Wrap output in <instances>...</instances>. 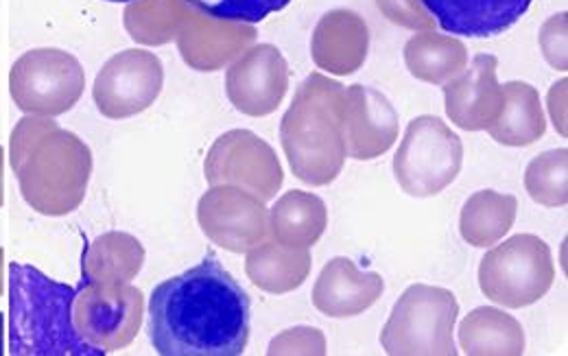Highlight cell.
I'll list each match as a JSON object with an SVG mask.
<instances>
[{
  "instance_id": "1",
  "label": "cell",
  "mask_w": 568,
  "mask_h": 356,
  "mask_svg": "<svg viewBox=\"0 0 568 356\" xmlns=\"http://www.w3.org/2000/svg\"><path fill=\"white\" fill-rule=\"evenodd\" d=\"M252 299L209 254L149 297V339L162 356H239L250 344Z\"/></svg>"
},
{
  "instance_id": "2",
  "label": "cell",
  "mask_w": 568,
  "mask_h": 356,
  "mask_svg": "<svg viewBox=\"0 0 568 356\" xmlns=\"http://www.w3.org/2000/svg\"><path fill=\"white\" fill-rule=\"evenodd\" d=\"M9 164L22 200L44 216H67L85 197L92 151L49 116L20 119L9 139Z\"/></svg>"
},
{
  "instance_id": "3",
  "label": "cell",
  "mask_w": 568,
  "mask_h": 356,
  "mask_svg": "<svg viewBox=\"0 0 568 356\" xmlns=\"http://www.w3.org/2000/svg\"><path fill=\"white\" fill-rule=\"evenodd\" d=\"M346 85L311 72L295 90L281 121V141L291 173L306 186H328L344 171Z\"/></svg>"
},
{
  "instance_id": "4",
  "label": "cell",
  "mask_w": 568,
  "mask_h": 356,
  "mask_svg": "<svg viewBox=\"0 0 568 356\" xmlns=\"http://www.w3.org/2000/svg\"><path fill=\"white\" fill-rule=\"evenodd\" d=\"M77 288L22 263L9 265V353L13 356H103L72 322Z\"/></svg>"
},
{
  "instance_id": "5",
  "label": "cell",
  "mask_w": 568,
  "mask_h": 356,
  "mask_svg": "<svg viewBox=\"0 0 568 356\" xmlns=\"http://www.w3.org/2000/svg\"><path fill=\"white\" fill-rule=\"evenodd\" d=\"M459 302L453 291L412 285L394 304L381 330V346L389 356H457L455 322Z\"/></svg>"
},
{
  "instance_id": "6",
  "label": "cell",
  "mask_w": 568,
  "mask_h": 356,
  "mask_svg": "<svg viewBox=\"0 0 568 356\" xmlns=\"http://www.w3.org/2000/svg\"><path fill=\"white\" fill-rule=\"evenodd\" d=\"M551 247L536 234H514L495 245L479 265V288L505 308L540 302L554 286Z\"/></svg>"
},
{
  "instance_id": "7",
  "label": "cell",
  "mask_w": 568,
  "mask_h": 356,
  "mask_svg": "<svg viewBox=\"0 0 568 356\" xmlns=\"http://www.w3.org/2000/svg\"><path fill=\"white\" fill-rule=\"evenodd\" d=\"M464 164L462 139L433 114H423L407 125L405 139L394 155V177L409 197H435L446 191Z\"/></svg>"
},
{
  "instance_id": "8",
  "label": "cell",
  "mask_w": 568,
  "mask_h": 356,
  "mask_svg": "<svg viewBox=\"0 0 568 356\" xmlns=\"http://www.w3.org/2000/svg\"><path fill=\"white\" fill-rule=\"evenodd\" d=\"M144 315L141 288L123 281H81L72 304L77 333L105 355L123 350L139 337Z\"/></svg>"
},
{
  "instance_id": "9",
  "label": "cell",
  "mask_w": 568,
  "mask_h": 356,
  "mask_svg": "<svg viewBox=\"0 0 568 356\" xmlns=\"http://www.w3.org/2000/svg\"><path fill=\"white\" fill-rule=\"evenodd\" d=\"M85 72L62 49H33L16 60L9 72V92L20 112L31 116H62L79 103Z\"/></svg>"
},
{
  "instance_id": "10",
  "label": "cell",
  "mask_w": 568,
  "mask_h": 356,
  "mask_svg": "<svg viewBox=\"0 0 568 356\" xmlns=\"http://www.w3.org/2000/svg\"><path fill=\"white\" fill-rule=\"evenodd\" d=\"M204 177L209 186H239L263 202L274 200L284 184L278 153L250 130H230L214 141L204 162Z\"/></svg>"
},
{
  "instance_id": "11",
  "label": "cell",
  "mask_w": 568,
  "mask_h": 356,
  "mask_svg": "<svg viewBox=\"0 0 568 356\" xmlns=\"http://www.w3.org/2000/svg\"><path fill=\"white\" fill-rule=\"evenodd\" d=\"M162 88V60L142 49H128L101 67L92 85V101L101 116L123 121L149 110Z\"/></svg>"
},
{
  "instance_id": "12",
  "label": "cell",
  "mask_w": 568,
  "mask_h": 356,
  "mask_svg": "<svg viewBox=\"0 0 568 356\" xmlns=\"http://www.w3.org/2000/svg\"><path fill=\"white\" fill-rule=\"evenodd\" d=\"M197 221L214 245L232 254H245L270 236L265 202L239 186H211L197 204Z\"/></svg>"
},
{
  "instance_id": "13",
  "label": "cell",
  "mask_w": 568,
  "mask_h": 356,
  "mask_svg": "<svg viewBox=\"0 0 568 356\" xmlns=\"http://www.w3.org/2000/svg\"><path fill=\"white\" fill-rule=\"evenodd\" d=\"M288 90V64L274 44H256L225 71V94L245 116L263 119L283 105Z\"/></svg>"
},
{
  "instance_id": "14",
  "label": "cell",
  "mask_w": 568,
  "mask_h": 356,
  "mask_svg": "<svg viewBox=\"0 0 568 356\" xmlns=\"http://www.w3.org/2000/svg\"><path fill=\"white\" fill-rule=\"evenodd\" d=\"M498 60L481 53L457 77L444 83V110L455 128L486 132L500 114L503 85L498 83Z\"/></svg>"
},
{
  "instance_id": "15",
  "label": "cell",
  "mask_w": 568,
  "mask_h": 356,
  "mask_svg": "<svg viewBox=\"0 0 568 356\" xmlns=\"http://www.w3.org/2000/svg\"><path fill=\"white\" fill-rule=\"evenodd\" d=\"M344 132L348 157L376 160L398 141V112L381 90L355 83L344 96Z\"/></svg>"
},
{
  "instance_id": "16",
  "label": "cell",
  "mask_w": 568,
  "mask_h": 356,
  "mask_svg": "<svg viewBox=\"0 0 568 356\" xmlns=\"http://www.w3.org/2000/svg\"><path fill=\"white\" fill-rule=\"evenodd\" d=\"M256 27L202 16L191 9L175 38L189 69L214 72L225 69L256 42Z\"/></svg>"
},
{
  "instance_id": "17",
  "label": "cell",
  "mask_w": 568,
  "mask_h": 356,
  "mask_svg": "<svg viewBox=\"0 0 568 356\" xmlns=\"http://www.w3.org/2000/svg\"><path fill=\"white\" fill-rule=\"evenodd\" d=\"M369 53V29L353 9L326 11L311 35V60L333 77H351L363 69Z\"/></svg>"
},
{
  "instance_id": "18",
  "label": "cell",
  "mask_w": 568,
  "mask_h": 356,
  "mask_svg": "<svg viewBox=\"0 0 568 356\" xmlns=\"http://www.w3.org/2000/svg\"><path fill=\"white\" fill-rule=\"evenodd\" d=\"M385 291V281L376 272H361L346 256L324 265L313 286V306L333 319H348L372 308Z\"/></svg>"
},
{
  "instance_id": "19",
  "label": "cell",
  "mask_w": 568,
  "mask_h": 356,
  "mask_svg": "<svg viewBox=\"0 0 568 356\" xmlns=\"http://www.w3.org/2000/svg\"><path fill=\"white\" fill-rule=\"evenodd\" d=\"M534 0H423L442 31L466 38H497L511 29Z\"/></svg>"
},
{
  "instance_id": "20",
  "label": "cell",
  "mask_w": 568,
  "mask_h": 356,
  "mask_svg": "<svg viewBox=\"0 0 568 356\" xmlns=\"http://www.w3.org/2000/svg\"><path fill=\"white\" fill-rule=\"evenodd\" d=\"M245 254V274L250 283L272 295L300 288L306 283L313 265L308 247H286L276 241H263Z\"/></svg>"
},
{
  "instance_id": "21",
  "label": "cell",
  "mask_w": 568,
  "mask_h": 356,
  "mask_svg": "<svg viewBox=\"0 0 568 356\" xmlns=\"http://www.w3.org/2000/svg\"><path fill=\"white\" fill-rule=\"evenodd\" d=\"M486 132L505 146L538 143L547 132V116L538 90L525 81H507L503 85L500 114Z\"/></svg>"
},
{
  "instance_id": "22",
  "label": "cell",
  "mask_w": 568,
  "mask_h": 356,
  "mask_svg": "<svg viewBox=\"0 0 568 356\" xmlns=\"http://www.w3.org/2000/svg\"><path fill=\"white\" fill-rule=\"evenodd\" d=\"M459 348L468 356L525 355L527 339L520 322L500 308L479 306L459 324Z\"/></svg>"
},
{
  "instance_id": "23",
  "label": "cell",
  "mask_w": 568,
  "mask_h": 356,
  "mask_svg": "<svg viewBox=\"0 0 568 356\" xmlns=\"http://www.w3.org/2000/svg\"><path fill=\"white\" fill-rule=\"evenodd\" d=\"M326 225L328 208L315 193L288 191L270 211V234L286 247H313Z\"/></svg>"
},
{
  "instance_id": "24",
  "label": "cell",
  "mask_w": 568,
  "mask_h": 356,
  "mask_svg": "<svg viewBox=\"0 0 568 356\" xmlns=\"http://www.w3.org/2000/svg\"><path fill=\"white\" fill-rule=\"evenodd\" d=\"M405 67L418 81L444 85L468 67V49L455 35L418 31L405 44Z\"/></svg>"
},
{
  "instance_id": "25",
  "label": "cell",
  "mask_w": 568,
  "mask_h": 356,
  "mask_svg": "<svg viewBox=\"0 0 568 356\" xmlns=\"http://www.w3.org/2000/svg\"><path fill=\"white\" fill-rule=\"evenodd\" d=\"M144 265L141 241L128 232H105L94 238L81 258L83 281L132 283Z\"/></svg>"
},
{
  "instance_id": "26",
  "label": "cell",
  "mask_w": 568,
  "mask_h": 356,
  "mask_svg": "<svg viewBox=\"0 0 568 356\" xmlns=\"http://www.w3.org/2000/svg\"><path fill=\"white\" fill-rule=\"evenodd\" d=\"M518 200L490 189L473 193L459 214V234L473 247H490L514 227Z\"/></svg>"
},
{
  "instance_id": "27",
  "label": "cell",
  "mask_w": 568,
  "mask_h": 356,
  "mask_svg": "<svg viewBox=\"0 0 568 356\" xmlns=\"http://www.w3.org/2000/svg\"><path fill=\"white\" fill-rule=\"evenodd\" d=\"M189 13L184 0H132L123 11V24L136 44L164 47L178 38Z\"/></svg>"
},
{
  "instance_id": "28",
  "label": "cell",
  "mask_w": 568,
  "mask_h": 356,
  "mask_svg": "<svg viewBox=\"0 0 568 356\" xmlns=\"http://www.w3.org/2000/svg\"><path fill=\"white\" fill-rule=\"evenodd\" d=\"M527 195L545 208H565L568 202V151L551 149L538 153L525 169Z\"/></svg>"
},
{
  "instance_id": "29",
  "label": "cell",
  "mask_w": 568,
  "mask_h": 356,
  "mask_svg": "<svg viewBox=\"0 0 568 356\" xmlns=\"http://www.w3.org/2000/svg\"><path fill=\"white\" fill-rule=\"evenodd\" d=\"M184 2L193 11L209 18L256 24L270 18L272 13L283 11L291 0H184Z\"/></svg>"
},
{
  "instance_id": "30",
  "label": "cell",
  "mask_w": 568,
  "mask_h": 356,
  "mask_svg": "<svg viewBox=\"0 0 568 356\" xmlns=\"http://www.w3.org/2000/svg\"><path fill=\"white\" fill-rule=\"evenodd\" d=\"M326 350V337L320 328L313 326H295L281 333L272 339L267 355L270 356H324Z\"/></svg>"
},
{
  "instance_id": "31",
  "label": "cell",
  "mask_w": 568,
  "mask_h": 356,
  "mask_svg": "<svg viewBox=\"0 0 568 356\" xmlns=\"http://www.w3.org/2000/svg\"><path fill=\"white\" fill-rule=\"evenodd\" d=\"M376 7L392 24L409 31H433L437 27L423 0H376Z\"/></svg>"
},
{
  "instance_id": "32",
  "label": "cell",
  "mask_w": 568,
  "mask_h": 356,
  "mask_svg": "<svg viewBox=\"0 0 568 356\" xmlns=\"http://www.w3.org/2000/svg\"><path fill=\"white\" fill-rule=\"evenodd\" d=\"M568 13H556L551 16L542 29H540V51H542V58L547 60V64L556 71L567 72L568 71V44H567V27H568Z\"/></svg>"
},
{
  "instance_id": "33",
  "label": "cell",
  "mask_w": 568,
  "mask_h": 356,
  "mask_svg": "<svg viewBox=\"0 0 568 356\" xmlns=\"http://www.w3.org/2000/svg\"><path fill=\"white\" fill-rule=\"evenodd\" d=\"M4 204V153L0 146V208Z\"/></svg>"
},
{
  "instance_id": "34",
  "label": "cell",
  "mask_w": 568,
  "mask_h": 356,
  "mask_svg": "<svg viewBox=\"0 0 568 356\" xmlns=\"http://www.w3.org/2000/svg\"><path fill=\"white\" fill-rule=\"evenodd\" d=\"M2 265H4V250L0 247V295L4 291V286H2Z\"/></svg>"
},
{
  "instance_id": "35",
  "label": "cell",
  "mask_w": 568,
  "mask_h": 356,
  "mask_svg": "<svg viewBox=\"0 0 568 356\" xmlns=\"http://www.w3.org/2000/svg\"><path fill=\"white\" fill-rule=\"evenodd\" d=\"M2 326H4V317L0 315V355L4 353V350H2V333H4V330H2Z\"/></svg>"
},
{
  "instance_id": "36",
  "label": "cell",
  "mask_w": 568,
  "mask_h": 356,
  "mask_svg": "<svg viewBox=\"0 0 568 356\" xmlns=\"http://www.w3.org/2000/svg\"><path fill=\"white\" fill-rule=\"evenodd\" d=\"M105 2H132V0H105Z\"/></svg>"
}]
</instances>
